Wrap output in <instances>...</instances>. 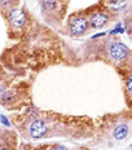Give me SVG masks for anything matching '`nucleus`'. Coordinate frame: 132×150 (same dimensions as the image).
<instances>
[{"label": "nucleus", "instance_id": "2", "mask_svg": "<svg viewBox=\"0 0 132 150\" xmlns=\"http://www.w3.org/2000/svg\"><path fill=\"white\" fill-rule=\"evenodd\" d=\"M108 53H109L110 58H113L114 61H123L124 58L128 56L130 51H128V48L123 44V43L114 42L109 45Z\"/></svg>", "mask_w": 132, "mask_h": 150}, {"label": "nucleus", "instance_id": "16", "mask_svg": "<svg viewBox=\"0 0 132 150\" xmlns=\"http://www.w3.org/2000/svg\"><path fill=\"white\" fill-rule=\"evenodd\" d=\"M131 20H132V14H131Z\"/></svg>", "mask_w": 132, "mask_h": 150}, {"label": "nucleus", "instance_id": "5", "mask_svg": "<svg viewBox=\"0 0 132 150\" xmlns=\"http://www.w3.org/2000/svg\"><path fill=\"white\" fill-rule=\"evenodd\" d=\"M88 22H89V26L92 29H102L109 22V16L105 12H95V13L91 14Z\"/></svg>", "mask_w": 132, "mask_h": 150}, {"label": "nucleus", "instance_id": "4", "mask_svg": "<svg viewBox=\"0 0 132 150\" xmlns=\"http://www.w3.org/2000/svg\"><path fill=\"white\" fill-rule=\"evenodd\" d=\"M47 132H48V127H47L45 122H43L40 119L34 120L29 127V133H30L31 139H35V140L42 139L43 136H45Z\"/></svg>", "mask_w": 132, "mask_h": 150}, {"label": "nucleus", "instance_id": "7", "mask_svg": "<svg viewBox=\"0 0 132 150\" xmlns=\"http://www.w3.org/2000/svg\"><path fill=\"white\" fill-rule=\"evenodd\" d=\"M14 100V92L13 91H5V93L3 95V97L0 98V102H3V104H11L12 101Z\"/></svg>", "mask_w": 132, "mask_h": 150}, {"label": "nucleus", "instance_id": "14", "mask_svg": "<svg viewBox=\"0 0 132 150\" xmlns=\"http://www.w3.org/2000/svg\"><path fill=\"white\" fill-rule=\"evenodd\" d=\"M4 93H5V88L3 86H0V98L3 97V95H4Z\"/></svg>", "mask_w": 132, "mask_h": 150}, {"label": "nucleus", "instance_id": "3", "mask_svg": "<svg viewBox=\"0 0 132 150\" xmlns=\"http://www.w3.org/2000/svg\"><path fill=\"white\" fill-rule=\"evenodd\" d=\"M7 18L9 23H12L14 27H22L26 23V13L20 8H12L11 11H8Z\"/></svg>", "mask_w": 132, "mask_h": 150}, {"label": "nucleus", "instance_id": "9", "mask_svg": "<svg viewBox=\"0 0 132 150\" xmlns=\"http://www.w3.org/2000/svg\"><path fill=\"white\" fill-rule=\"evenodd\" d=\"M108 4L114 8H122L126 5V0H108Z\"/></svg>", "mask_w": 132, "mask_h": 150}, {"label": "nucleus", "instance_id": "17", "mask_svg": "<svg viewBox=\"0 0 132 150\" xmlns=\"http://www.w3.org/2000/svg\"><path fill=\"white\" fill-rule=\"evenodd\" d=\"M131 150H132V149H131Z\"/></svg>", "mask_w": 132, "mask_h": 150}, {"label": "nucleus", "instance_id": "12", "mask_svg": "<svg viewBox=\"0 0 132 150\" xmlns=\"http://www.w3.org/2000/svg\"><path fill=\"white\" fill-rule=\"evenodd\" d=\"M9 4H11V0H0V5H1V7L7 8Z\"/></svg>", "mask_w": 132, "mask_h": 150}, {"label": "nucleus", "instance_id": "15", "mask_svg": "<svg viewBox=\"0 0 132 150\" xmlns=\"http://www.w3.org/2000/svg\"><path fill=\"white\" fill-rule=\"evenodd\" d=\"M0 150H8L7 148H1V149H0Z\"/></svg>", "mask_w": 132, "mask_h": 150}, {"label": "nucleus", "instance_id": "6", "mask_svg": "<svg viewBox=\"0 0 132 150\" xmlns=\"http://www.w3.org/2000/svg\"><path fill=\"white\" fill-rule=\"evenodd\" d=\"M128 131L130 129H128L127 124H118V126L114 128V131H113V136H114L115 140L122 141V140H124L126 137H127Z\"/></svg>", "mask_w": 132, "mask_h": 150}, {"label": "nucleus", "instance_id": "13", "mask_svg": "<svg viewBox=\"0 0 132 150\" xmlns=\"http://www.w3.org/2000/svg\"><path fill=\"white\" fill-rule=\"evenodd\" d=\"M53 150H69V149L64 145H58V146H56V148H53Z\"/></svg>", "mask_w": 132, "mask_h": 150}, {"label": "nucleus", "instance_id": "11", "mask_svg": "<svg viewBox=\"0 0 132 150\" xmlns=\"http://www.w3.org/2000/svg\"><path fill=\"white\" fill-rule=\"evenodd\" d=\"M0 122H1V123L3 124H5V126H7V127H9V126H11V123H9V122H8V119H7V117H4V115H0Z\"/></svg>", "mask_w": 132, "mask_h": 150}, {"label": "nucleus", "instance_id": "8", "mask_svg": "<svg viewBox=\"0 0 132 150\" xmlns=\"http://www.w3.org/2000/svg\"><path fill=\"white\" fill-rule=\"evenodd\" d=\"M56 7H57V0H43V8L44 9L53 11Z\"/></svg>", "mask_w": 132, "mask_h": 150}, {"label": "nucleus", "instance_id": "1", "mask_svg": "<svg viewBox=\"0 0 132 150\" xmlns=\"http://www.w3.org/2000/svg\"><path fill=\"white\" fill-rule=\"evenodd\" d=\"M89 27V22L86 17L83 16H75L70 20V23H69V29H70V33L73 34L74 36H80L83 34H86V31Z\"/></svg>", "mask_w": 132, "mask_h": 150}, {"label": "nucleus", "instance_id": "10", "mask_svg": "<svg viewBox=\"0 0 132 150\" xmlns=\"http://www.w3.org/2000/svg\"><path fill=\"white\" fill-rule=\"evenodd\" d=\"M126 88H127V91L130 93H132V74L128 76L127 79V83H126Z\"/></svg>", "mask_w": 132, "mask_h": 150}]
</instances>
